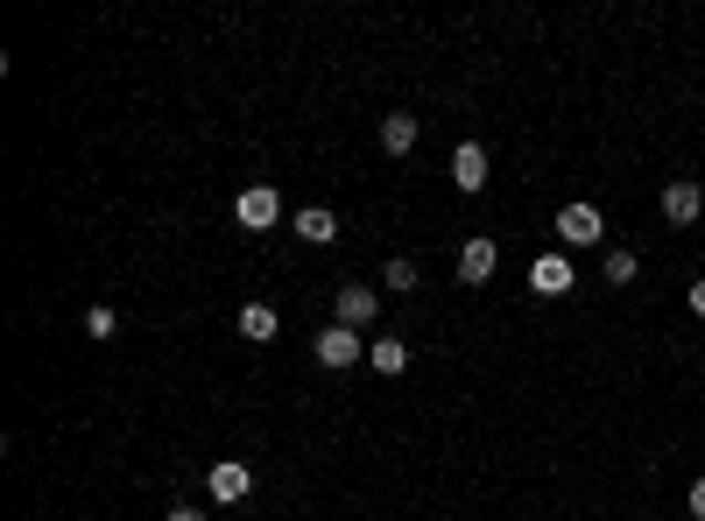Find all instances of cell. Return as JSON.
<instances>
[{"label":"cell","mask_w":705,"mask_h":521,"mask_svg":"<svg viewBox=\"0 0 705 521\" xmlns=\"http://www.w3.org/2000/svg\"><path fill=\"white\" fill-rule=\"evenodd\" d=\"M558 240H564V247H600V240H606V219H600V205L571 198V205L558 211Z\"/></svg>","instance_id":"obj_1"},{"label":"cell","mask_w":705,"mask_h":521,"mask_svg":"<svg viewBox=\"0 0 705 521\" xmlns=\"http://www.w3.org/2000/svg\"><path fill=\"white\" fill-rule=\"evenodd\" d=\"M234 219L247 226V233H269V226L282 219V198H276V184H247L240 198H234Z\"/></svg>","instance_id":"obj_2"},{"label":"cell","mask_w":705,"mask_h":521,"mask_svg":"<svg viewBox=\"0 0 705 521\" xmlns=\"http://www.w3.org/2000/svg\"><path fill=\"white\" fill-rule=\"evenodd\" d=\"M353 360H367V338L360 332H346V324H325V332H318V366H353Z\"/></svg>","instance_id":"obj_3"},{"label":"cell","mask_w":705,"mask_h":521,"mask_svg":"<svg viewBox=\"0 0 705 521\" xmlns=\"http://www.w3.org/2000/svg\"><path fill=\"white\" fill-rule=\"evenodd\" d=\"M571 282H579L571 254H537L529 261V289H537V296H571Z\"/></svg>","instance_id":"obj_4"},{"label":"cell","mask_w":705,"mask_h":521,"mask_svg":"<svg viewBox=\"0 0 705 521\" xmlns=\"http://www.w3.org/2000/svg\"><path fill=\"white\" fill-rule=\"evenodd\" d=\"M374 311H381V296H374L367 282H346V289H339V324H346V332H367Z\"/></svg>","instance_id":"obj_5"},{"label":"cell","mask_w":705,"mask_h":521,"mask_svg":"<svg viewBox=\"0 0 705 521\" xmlns=\"http://www.w3.org/2000/svg\"><path fill=\"white\" fill-rule=\"evenodd\" d=\"M698 211H705V190H698L692 177H677V184H663V219H671V226H692V219H698Z\"/></svg>","instance_id":"obj_6"},{"label":"cell","mask_w":705,"mask_h":521,"mask_svg":"<svg viewBox=\"0 0 705 521\" xmlns=\"http://www.w3.org/2000/svg\"><path fill=\"white\" fill-rule=\"evenodd\" d=\"M205 487H212V500H226V508H234V500H247V487H255V472H247L240 458H219V466L205 472Z\"/></svg>","instance_id":"obj_7"},{"label":"cell","mask_w":705,"mask_h":521,"mask_svg":"<svg viewBox=\"0 0 705 521\" xmlns=\"http://www.w3.org/2000/svg\"><path fill=\"white\" fill-rule=\"evenodd\" d=\"M452 184H459V190H487V148L480 142L452 148Z\"/></svg>","instance_id":"obj_8"},{"label":"cell","mask_w":705,"mask_h":521,"mask_svg":"<svg viewBox=\"0 0 705 521\" xmlns=\"http://www.w3.org/2000/svg\"><path fill=\"white\" fill-rule=\"evenodd\" d=\"M494 268H501V247L494 240H466L459 247V282H494Z\"/></svg>","instance_id":"obj_9"},{"label":"cell","mask_w":705,"mask_h":521,"mask_svg":"<svg viewBox=\"0 0 705 521\" xmlns=\"http://www.w3.org/2000/svg\"><path fill=\"white\" fill-rule=\"evenodd\" d=\"M381 148H388V156H409L416 148V113H381Z\"/></svg>","instance_id":"obj_10"},{"label":"cell","mask_w":705,"mask_h":521,"mask_svg":"<svg viewBox=\"0 0 705 521\" xmlns=\"http://www.w3.org/2000/svg\"><path fill=\"white\" fill-rule=\"evenodd\" d=\"M297 240H311V247H332L339 240V219L325 205H311V211H297Z\"/></svg>","instance_id":"obj_11"},{"label":"cell","mask_w":705,"mask_h":521,"mask_svg":"<svg viewBox=\"0 0 705 521\" xmlns=\"http://www.w3.org/2000/svg\"><path fill=\"white\" fill-rule=\"evenodd\" d=\"M367 366H374V374H403V366H409V345H403V338H374V345H367Z\"/></svg>","instance_id":"obj_12"},{"label":"cell","mask_w":705,"mask_h":521,"mask_svg":"<svg viewBox=\"0 0 705 521\" xmlns=\"http://www.w3.org/2000/svg\"><path fill=\"white\" fill-rule=\"evenodd\" d=\"M276 332H282V324H276L269 303H247V311H240V338H261V345H269Z\"/></svg>","instance_id":"obj_13"},{"label":"cell","mask_w":705,"mask_h":521,"mask_svg":"<svg viewBox=\"0 0 705 521\" xmlns=\"http://www.w3.org/2000/svg\"><path fill=\"white\" fill-rule=\"evenodd\" d=\"M635 247H614V254H606V289H628V282H635Z\"/></svg>","instance_id":"obj_14"},{"label":"cell","mask_w":705,"mask_h":521,"mask_svg":"<svg viewBox=\"0 0 705 521\" xmlns=\"http://www.w3.org/2000/svg\"><path fill=\"white\" fill-rule=\"evenodd\" d=\"M381 289H395V296H409V289H416V261H409V254H395L388 268H381Z\"/></svg>","instance_id":"obj_15"},{"label":"cell","mask_w":705,"mask_h":521,"mask_svg":"<svg viewBox=\"0 0 705 521\" xmlns=\"http://www.w3.org/2000/svg\"><path fill=\"white\" fill-rule=\"evenodd\" d=\"M85 332H92V338H113V332H121V317H113L106 303H92V311H85Z\"/></svg>","instance_id":"obj_16"},{"label":"cell","mask_w":705,"mask_h":521,"mask_svg":"<svg viewBox=\"0 0 705 521\" xmlns=\"http://www.w3.org/2000/svg\"><path fill=\"white\" fill-rule=\"evenodd\" d=\"M684 508H692V521H705V479H692V493H684Z\"/></svg>","instance_id":"obj_17"},{"label":"cell","mask_w":705,"mask_h":521,"mask_svg":"<svg viewBox=\"0 0 705 521\" xmlns=\"http://www.w3.org/2000/svg\"><path fill=\"white\" fill-rule=\"evenodd\" d=\"M692 317H705V282H692Z\"/></svg>","instance_id":"obj_18"},{"label":"cell","mask_w":705,"mask_h":521,"mask_svg":"<svg viewBox=\"0 0 705 521\" xmlns=\"http://www.w3.org/2000/svg\"><path fill=\"white\" fill-rule=\"evenodd\" d=\"M169 521H205V514L198 508H169Z\"/></svg>","instance_id":"obj_19"}]
</instances>
